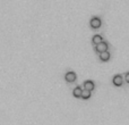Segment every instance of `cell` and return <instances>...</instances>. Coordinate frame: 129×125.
Instances as JSON below:
<instances>
[{
	"instance_id": "1",
	"label": "cell",
	"mask_w": 129,
	"mask_h": 125,
	"mask_svg": "<svg viewBox=\"0 0 129 125\" xmlns=\"http://www.w3.org/2000/svg\"><path fill=\"white\" fill-rule=\"evenodd\" d=\"M95 50L97 51V52H103V51H106L108 50V43L106 42H100V43H97L96 47H95Z\"/></svg>"
},
{
	"instance_id": "2",
	"label": "cell",
	"mask_w": 129,
	"mask_h": 125,
	"mask_svg": "<svg viewBox=\"0 0 129 125\" xmlns=\"http://www.w3.org/2000/svg\"><path fill=\"white\" fill-rule=\"evenodd\" d=\"M91 26L93 29H99L101 26V19L99 17H93L91 19Z\"/></svg>"
},
{
	"instance_id": "3",
	"label": "cell",
	"mask_w": 129,
	"mask_h": 125,
	"mask_svg": "<svg viewBox=\"0 0 129 125\" xmlns=\"http://www.w3.org/2000/svg\"><path fill=\"white\" fill-rule=\"evenodd\" d=\"M66 81L68 83H71V82H75L76 81V74L74 72H68L66 74Z\"/></svg>"
},
{
	"instance_id": "4",
	"label": "cell",
	"mask_w": 129,
	"mask_h": 125,
	"mask_svg": "<svg viewBox=\"0 0 129 125\" xmlns=\"http://www.w3.org/2000/svg\"><path fill=\"white\" fill-rule=\"evenodd\" d=\"M122 76L121 75H116L115 78H113V84H115L116 86H121L122 85Z\"/></svg>"
},
{
	"instance_id": "5",
	"label": "cell",
	"mask_w": 129,
	"mask_h": 125,
	"mask_svg": "<svg viewBox=\"0 0 129 125\" xmlns=\"http://www.w3.org/2000/svg\"><path fill=\"white\" fill-rule=\"evenodd\" d=\"M84 89L87 90V91L94 90V83L92 81H85V82H84Z\"/></svg>"
},
{
	"instance_id": "6",
	"label": "cell",
	"mask_w": 129,
	"mask_h": 125,
	"mask_svg": "<svg viewBox=\"0 0 129 125\" xmlns=\"http://www.w3.org/2000/svg\"><path fill=\"white\" fill-rule=\"evenodd\" d=\"M100 58H101V60H103V62H108V60L110 59V54L108 52V50L101 52V54H100Z\"/></svg>"
},
{
	"instance_id": "7",
	"label": "cell",
	"mask_w": 129,
	"mask_h": 125,
	"mask_svg": "<svg viewBox=\"0 0 129 125\" xmlns=\"http://www.w3.org/2000/svg\"><path fill=\"white\" fill-rule=\"evenodd\" d=\"M82 91L83 90L79 88V86H77V88H75L74 89V97H76V98H80V94H82Z\"/></svg>"
},
{
	"instance_id": "8",
	"label": "cell",
	"mask_w": 129,
	"mask_h": 125,
	"mask_svg": "<svg viewBox=\"0 0 129 125\" xmlns=\"http://www.w3.org/2000/svg\"><path fill=\"white\" fill-rule=\"evenodd\" d=\"M91 97V91H87V90H84V91H82V94H80V98L83 99H88Z\"/></svg>"
},
{
	"instance_id": "9",
	"label": "cell",
	"mask_w": 129,
	"mask_h": 125,
	"mask_svg": "<svg viewBox=\"0 0 129 125\" xmlns=\"http://www.w3.org/2000/svg\"><path fill=\"white\" fill-rule=\"evenodd\" d=\"M102 36L101 35H94L93 36V43L94 45H97V43H100V42H102Z\"/></svg>"
},
{
	"instance_id": "10",
	"label": "cell",
	"mask_w": 129,
	"mask_h": 125,
	"mask_svg": "<svg viewBox=\"0 0 129 125\" xmlns=\"http://www.w3.org/2000/svg\"><path fill=\"white\" fill-rule=\"evenodd\" d=\"M125 80H126L127 82L129 83V73H126V76H125Z\"/></svg>"
}]
</instances>
